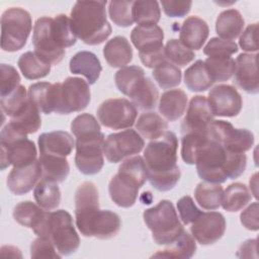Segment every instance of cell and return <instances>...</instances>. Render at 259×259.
Returning <instances> with one entry per match:
<instances>
[{"instance_id": "cell-5", "label": "cell", "mask_w": 259, "mask_h": 259, "mask_svg": "<svg viewBox=\"0 0 259 259\" xmlns=\"http://www.w3.org/2000/svg\"><path fill=\"white\" fill-rule=\"evenodd\" d=\"M143 218L152 232L154 242L158 245L172 244L184 231L172 202L167 199L145 209Z\"/></svg>"}, {"instance_id": "cell-36", "label": "cell", "mask_w": 259, "mask_h": 259, "mask_svg": "<svg viewBox=\"0 0 259 259\" xmlns=\"http://www.w3.org/2000/svg\"><path fill=\"white\" fill-rule=\"evenodd\" d=\"M224 189L220 183L200 182L194 190L196 202L204 209L213 210L221 206Z\"/></svg>"}, {"instance_id": "cell-14", "label": "cell", "mask_w": 259, "mask_h": 259, "mask_svg": "<svg viewBox=\"0 0 259 259\" xmlns=\"http://www.w3.org/2000/svg\"><path fill=\"white\" fill-rule=\"evenodd\" d=\"M209 139L218 142L229 151L245 153L249 151L254 144V135L246 128H236L226 120H213L208 128Z\"/></svg>"}, {"instance_id": "cell-51", "label": "cell", "mask_w": 259, "mask_h": 259, "mask_svg": "<svg viewBox=\"0 0 259 259\" xmlns=\"http://www.w3.org/2000/svg\"><path fill=\"white\" fill-rule=\"evenodd\" d=\"M1 71V86H0V95L4 97L11 92H13L20 84V76L16 69L7 64L0 65Z\"/></svg>"}, {"instance_id": "cell-43", "label": "cell", "mask_w": 259, "mask_h": 259, "mask_svg": "<svg viewBox=\"0 0 259 259\" xmlns=\"http://www.w3.org/2000/svg\"><path fill=\"white\" fill-rule=\"evenodd\" d=\"M52 29L60 48L65 50L66 48H70L76 44L77 36L72 29L71 20L67 15H56L53 18Z\"/></svg>"}, {"instance_id": "cell-31", "label": "cell", "mask_w": 259, "mask_h": 259, "mask_svg": "<svg viewBox=\"0 0 259 259\" xmlns=\"http://www.w3.org/2000/svg\"><path fill=\"white\" fill-rule=\"evenodd\" d=\"M128 97L139 109L152 110L157 105L159 92L153 81L148 77H144L136 84Z\"/></svg>"}, {"instance_id": "cell-39", "label": "cell", "mask_w": 259, "mask_h": 259, "mask_svg": "<svg viewBox=\"0 0 259 259\" xmlns=\"http://www.w3.org/2000/svg\"><path fill=\"white\" fill-rule=\"evenodd\" d=\"M22 75L29 80H36L46 77L51 72V65L40 60L34 52L22 54L17 62Z\"/></svg>"}, {"instance_id": "cell-50", "label": "cell", "mask_w": 259, "mask_h": 259, "mask_svg": "<svg viewBox=\"0 0 259 259\" xmlns=\"http://www.w3.org/2000/svg\"><path fill=\"white\" fill-rule=\"evenodd\" d=\"M238 50V45L233 40L212 37L204 47L203 53L208 57H231Z\"/></svg>"}, {"instance_id": "cell-33", "label": "cell", "mask_w": 259, "mask_h": 259, "mask_svg": "<svg viewBox=\"0 0 259 259\" xmlns=\"http://www.w3.org/2000/svg\"><path fill=\"white\" fill-rule=\"evenodd\" d=\"M184 83L193 92H202L212 86L213 81L209 76L204 61L197 60L185 70Z\"/></svg>"}, {"instance_id": "cell-10", "label": "cell", "mask_w": 259, "mask_h": 259, "mask_svg": "<svg viewBox=\"0 0 259 259\" xmlns=\"http://www.w3.org/2000/svg\"><path fill=\"white\" fill-rule=\"evenodd\" d=\"M164 31L157 24L137 25L131 33V40L139 51V57L147 68H155L164 61Z\"/></svg>"}, {"instance_id": "cell-41", "label": "cell", "mask_w": 259, "mask_h": 259, "mask_svg": "<svg viewBox=\"0 0 259 259\" xmlns=\"http://www.w3.org/2000/svg\"><path fill=\"white\" fill-rule=\"evenodd\" d=\"M28 97L42 113L53 112V84L49 82H37L29 86Z\"/></svg>"}, {"instance_id": "cell-49", "label": "cell", "mask_w": 259, "mask_h": 259, "mask_svg": "<svg viewBox=\"0 0 259 259\" xmlns=\"http://www.w3.org/2000/svg\"><path fill=\"white\" fill-rule=\"evenodd\" d=\"M133 3L134 1L109 2L108 13L114 24L121 27H127L135 22L133 17Z\"/></svg>"}, {"instance_id": "cell-27", "label": "cell", "mask_w": 259, "mask_h": 259, "mask_svg": "<svg viewBox=\"0 0 259 259\" xmlns=\"http://www.w3.org/2000/svg\"><path fill=\"white\" fill-rule=\"evenodd\" d=\"M103 56L112 68H122L133 60V49L124 36H114L103 48Z\"/></svg>"}, {"instance_id": "cell-56", "label": "cell", "mask_w": 259, "mask_h": 259, "mask_svg": "<svg viewBox=\"0 0 259 259\" xmlns=\"http://www.w3.org/2000/svg\"><path fill=\"white\" fill-rule=\"evenodd\" d=\"M241 224L250 231H258V202L255 201L251 203L245 210L240 214Z\"/></svg>"}, {"instance_id": "cell-34", "label": "cell", "mask_w": 259, "mask_h": 259, "mask_svg": "<svg viewBox=\"0 0 259 259\" xmlns=\"http://www.w3.org/2000/svg\"><path fill=\"white\" fill-rule=\"evenodd\" d=\"M38 161L42 171L41 179L59 183L66 180L68 177L70 166L66 158L39 155Z\"/></svg>"}, {"instance_id": "cell-4", "label": "cell", "mask_w": 259, "mask_h": 259, "mask_svg": "<svg viewBox=\"0 0 259 259\" xmlns=\"http://www.w3.org/2000/svg\"><path fill=\"white\" fill-rule=\"evenodd\" d=\"M147 179L148 173L143 157L138 155L124 160L108 184L111 200L120 207L133 206L138 198L139 189Z\"/></svg>"}, {"instance_id": "cell-57", "label": "cell", "mask_w": 259, "mask_h": 259, "mask_svg": "<svg viewBox=\"0 0 259 259\" xmlns=\"http://www.w3.org/2000/svg\"><path fill=\"white\" fill-rule=\"evenodd\" d=\"M256 242L257 240H248L244 242L240 247L237 255L240 257H247L249 251H256Z\"/></svg>"}, {"instance_id": "cell-46", "label": "cell", "mask_w": 259, "mask_h": 259, "mask_svg": "<svg viewBox=\"0 0 259 259\" xmlns=\"http://www.w3.org/2000/svg\"><path fill=\"white\" fill-rule=\"evenodd\" d=\"M152 74L155 81L162 89H169L178 86L182 77L180 69L167 61H164L155 67Z\"/></svg>"}, {"instance_id": "cell-19", "label": "cell", "mask_w": 259, "mask_h": 259, "mask_svg": "<svg viewBox=\"0 0 259 259\" xmlns=\"http://www.w3.org/2000/svg\"><path fill=\"white\" fill-rule=\"evenodd\" d=\"M213 120L207 98L196 95L189 102L186 115L181 123V133L182 135L186 133H207V128Z\"/></svg>"}, {"instance_id": "cell-29", "label": "cell", "mask_w": 259, "mask_h": 259, "mask_svg": "<svg viewBox=\"0 0 259 259\" xmlns=\"http://www.w3.org/2000/svg\"><path fill=\"white\" fill-rule=\"evenodd\" d=\"M244 25V18L237 9H227L219 14L215 31L221 38L232 40L242 33Z\"/></svg>"}, {"instance_id": "cell-8", "label": "cell", "mask_w": 259, "mask_h": 259, "mask_svg": "<svg viewBox=\"0 0 259 259\" xmlns=\"http://www.w3.org/2000/svg\"><path fill=\"white\" fill-rule=\"evenodd\" d=\"M39 237L51 240L62 256L75 253L80 245V238L75 230L72 215L64 209L49 211L45 229Z\"/></svg>"}, {"instance_id": "cell-22", "label": "cell", "mask_w": 259, "mask_h": 259, "mask_svg": "<svg viewBox=\"0 0 259 259\" xmlns=\"http://www.w3.org/2000/svg\"><path fill=\"white\" fill-rule=\"evenodd\" d=\"M37 143L39 155L42 156L66 158L72 153L75 147L73 137L64 131L44 133L38 137Z\"/></svg>"}, {"instance_id": "cell-52", "label": "cell", "mask_w": 259, "mask_h": 259, "mask_svg": "<svg viewBox=\"0 0 259 259\" xmlns=\"http://www.w3.org/2000/svg\"><path fill=\"white\" fill-rule=\"evenodd\" d=\"M31 258H58L62 257L57 253V249L51 240L45 237H38L30 245Z\"/></svg>"}, {"instance_id": "cell-16", "label": "cell", "mask_w": 259, "mask_h": 259, "mask_svg": "<svg viewBox=\"0 0 259 259\" xmlns=\"http://www.w3.org/2000/svg\"><path fill=\"white\" fill-rule=\"evenodd\" d=\"M208 105L213 116L234 117L242 109L243 100L238 90L226 84L214 86L208 92Z\"/></svg>"}, {"instance_id": "cell-2", "label": "cell", "mask_w": 259, "mask_h": 259, "mask_svg": "<svg viewBox=\"0 0 259 259\" xmlns=\"http://www.w3.org/2000/svg\"><path fill=\"white\" fill-rule=\"evenodd\" d=\"M195 165L201 179L211 183H223L244 173L247 157L244 153L229 151L208 138L197 152Z\"/></svg>"}, {"instance_id": "cell-11", "label": "cell", "mask_w": 259, "mask_h": 259, "mask_svg": "<svg viewBox=\"0 0 259 259\" xmlns=\"http://www.w3.org/2000/svg\"><path fill=\"white\" fill-rule=\"evenodd\" d=\"M104 135L101 131H93L76 136L75 164L85 175L97 174L103 167Z\"/></svg>"}, {"instance_id": "cell-47", "label": "cell", "mask_w": 259, "mask_h": 259, "mask_svg": "<svg viewBox=\"0 0 259 259\" xmlns=\"http://www.w3.org/2000/svg\"><path fill=\"white\" fill-rule=\"evenodd\" d=\"M28 102V93L25 90V87L19 85L13 92L10 94L1 97L0 105L2 111L10 116V118L17 113H19Z\"/></svg>"}, {"instance_id": "cell-40", "label": "cell", "mask_w": 259, "mask_h": 259, "mask_svg": "<svg viewBox=\"0 0 259 259\" xmlns=\"http://www.w3.org/2000/svg\"><path fill=\"white\" fill-rule=\"evenodd\" d=\"M204 64L213 83L227 81L235 73L236 64L231 57H208Z\"/></svg>"}, {"instance_id": "cell-21", "label": "cell", "mask_w": 259, "mask_h": 259, "mask_svg": "<svg viewBox=\"0 0 259 259\" xmlns=\"http://www.w3.org/2000/svg\"><path fill=\"white\" fill-rule=\"evenodd\" d=\"M257 54H240L236 61L234 82L250 94L259 92Z\"/></svg>"}, {"instance_id": "cell-25", "label": "cell", "mask_w": 259, "mask_h": 259, "mask_svg": "<svg viewBox=\"0 0 259 259\" xmlns=\"http://www.w3.org/2000/svg\"><path fill=\"white\" fill-rule=\"evenodd\" d=\"M208 34L209 28L203 19L197 16H189L180 27L179 40L189 50L197 51L202 48Z\"/></svg>"}, {"instance_id": "cell-48", "label": "cell", "mask_w": 259, "mask_h": 259, "mask_svg": "<svg viewBox=\"0 0 259 259\" xmlns=\"http://www.w3.org/2000/svg\"><path fill=\"white\" fill-rule=\"evenodd\" d=\"M165 57L171 64L184 67L195 58L194 52L183 46L179 39H169L165 46Z\"/></svg>"}, {"instance_id": "cell-23", "label": "cell", "mask_w": 259, "mask_h": 259, "mask_svg": "<svg viewBox=\"0 0 259 259\" xmlns=\"http://www.w3.org/2000/svg\"><path fill=\"white\" fill-rule=\"evenodd\" d=\"M121 227L117 213L108 209H99L82 232L85 237H95L101 240L114 237Z\"/></svg>"}, {"instance_id": "cell-9", "label": "cell", "mask_w": 259, "mask_h": 259, "mask_svg": "<svg viewBox=\"0 0 259 259\" xmlns=\"http://www.w3.org/2000/svg\"><path fill=\"white\" fill-rule=\"evenodd\" d=\"M32 29L28 11L20 7H10L1 16V49L5 52L21 50Z\"/></svg>"}, {"instance_id": "cell-20", "label": "cell", "mask_w": 259, "mask_h": 259, "mask_svg": "<svg viewBox=\"0 0 259 259\" xmlns=\"http://www.w3.org/2000/svg\"><path fill=\"white\" fill-rule=\"evenodd\" d=\"M42 177V171L38 160L30 165L13 167L7 176V187L15 195L29 192Z\"/></svg>"}, {"instance_id": "cell-15", "label": "cell", "mask_w": 259, "mask_h": 259, "mask_svg": "<svg viewBox=\"0 0 259 259\" xmlns=\"http://www.w3.org/2000/svg\"><path fill=\"white\" fill-rule=\"evenodd\" d=\"M145 146L142 136L135 130L110 134L103 144V155L110 163H118L126 157L139 154Z\"/></svg>"}, {"instance_id": "cell-13", "label": "cell", "mask_w": 259, "mask_h": 259, "mask_svg": "<svg viewBox=\"0 0 259 259\" xmlns=\"http://www.w3.org/2000/svg\"><path fill=\"white\" fill-rule=\"evenodd\" d=\"M53 18L49 16H42L37 18L32 33V45L34 48V54L44 62L52 65L59 64L64 56L65 50L58 45L53 29Z\"/></svg>"}, {"instance_id": "cell-54", "label": "cell", "mask_w": 259, "mask_h": 259, "mask_svg": "<svg viewBox=\"0 0 259 259\" xmlns=\"http://www.w3.org/2000/svg\"><path fill=\"white\" fill-rule=\"evenodd\" d=\"M257 23L249 24L246 29L242 32L240 36L239 45L245 52L256 53L258 51V42H257Z\"/></svg>"}, {"instance_id": "cell-28", "label": "cell", "mask_w": 259, "mask_h": 259, "mask_svg": "<svg viewBox=\"0 0 259 259\" xmlns=\"http://www.w3.org/2000/svg\"><path fill=\"white\" fill-rule=\"evenodd\" d=\"M186 106V93L181 89H171L162 94L158 108L168 121H175L183 115Z\"/></svg>"}, {"instance_id": "cell-24", "label": "cell", "mask_w": 259, "mask_h": 259, "mask_svg": "<svg viewBox=\"0 0 259 259\" xmlns=\"http://www.w3.org/2000/svg\"><path fill=\"white\" fill-rule=\"evenodd\" d=\"M50 210H45L32 201H21L13 209V219L21 226L30 228L38 237L41 235Z\"/></svg>"}, {"instance_id": "cell-32", "label": "cell", "mask_w": 259, "mask_h": 259, "mask_svg": "<svg viewBox=\"0 0 259 259\" xmlns=\"http://www.w3.org/2000/svg\"><path fill=\"white\" fill-rule=\"evenodd\" d=\"M251 194L245 184L240 182L232 183L224 190L221 205L227 211L236 212L250 202L252 199Z\"/></svg>"}, {"instance_id": "cell-38", "label": "cell", "mask_w": 259, "mask_h": 259, "mask_svg": "<svg viewBox=\"0 0 259 259\" xmlns=\"http://www.w3.org/2000/svg\"><path fill=\"white\" fill-rule=\"evenodd\" d=\"M33 196L36 203L47 210L56 209L61 202V191L56 182L40 179L35 185Z\"/></svg>"}, {"instance_id": "cell-7", "label": "cell", "mask_w": 259, "mask_h": 259, "mask_svg": "<svg viewBox=\"0 0 259 259\" xmlns=\"http://www.w3.org/2000/svg\"><path fill=\"white\" fill-rule=\"evenodd\" d=\"M88 82L78 77H68L53 84V112L69 114L85 109L90 102Z\"/></svg>"}, {"instance_id": "cell-6", "label": "cell", "mask_w": 259, "mask_h": 259, "mask_svg": "<svg viewBox=\"0 0 259 259\" xmlns=\"http://www.w3.org/2000/svg\"><path fill=\"white\" fill-rule=\"evenodd\" d=\"M0 147L1 170L6 169L10 165H13V167L27 166L37 160L34 143L27 139L26 135L16 132L9 123L1 130Z\"/></svg>"}, {"instance_id": "cell-53", "label": "cell", "mask_w": 259, "mask_h": 259, "mask_svg": "<svg viewBox=\"0 0 259 259\" xmlns=\"http://www.w3.org/2000/svg\"><path fill=\"white\" fill-rule=\"evenodd\" d=\"M177 209L184 225L191 224L202 211L195 205L193 199L186 195L177 201Z\"/></svg>"}, {"instance_id": "cell-42", "label": "cell", "mask_w": 259, "mask_h": 259, "mask_svg": "<svg viewBox=\"0 0 259 259\" xmlns=\"http://www.w3.org/2000/svg\"><path fill=\"white\" fill-rule=\"evenodd\" d=\"M160 16L161 8L157 1H134L133 17L138 25L157 24Z\"/></svg>"}, {"instance_id": "cell-12", "label": "cell", "mask_w": 259, "mask_h": 259, "mask_svg": "<svg viewBox=\"0 0 259 259\" xmlns=\"http://www.w3.org/2000/svg\"><path fill=\"white\" fill-rule=\"evenodd\" d=\"M137 116V107L125 98L107 99L97 109L99 122L112 130H124L133 126Z\"/></svg>"}, {"instance_id": "cell-35", "label": "cell", "mask_w": 259, "mask_h": 259, "mask_svg": "<svg viewBox=\"0 0 259 259\" xmlns=\"http://www.w3.org/2000/svg\"><path fill=\"white\" fill-rule=\"evenodd\" d=\"M168 128V123L158 113L149 111L142 113L136 120V130L138 133L148 139L156 140L164 135Z\"/></svg>"}, {"instance_id": "cell-3", "label": "cell", "mask_w": 259, "mask_h": 259, "mask_svg": "<svg viewBox=\"0 0 259 259\" xmlns=\"http://www.w3.org/2000/svg\"><path fill=\"white\" fill-rule=\"evenodd\" d=\"M105 5L106 1H77L74 4L70 13L71 26L84 44L100 45L111 34Z\"/></svg>"}, {"instance_id": "cell-26", "label": "cell", "mask_w": 259, "mask_h": 259, "mask_svg": "<svg viewBox=\"0 0 259 259\" xmlns=\"http://www.w3.org/2000/svg\"><path fill=\"white\" fill-rule=\"evenodd\" d=\"M70 71L73 74L83 75L87 79L88 84H94L100 76L102 67L95 54L81 51L71 58Z\"/></svg>"}, {"instance_id": "cell-18", "label": "cell", "mask_w": 259, "mask_h": 259, "mask_svg": "<svg viewBox=\"0 0 259 259\" xmlns=\"http://www.w3.org/2000/svg\"><path fill=\"white\" fill-rule=\"evenodd\" d=\"M99 210L98 190L94 183L85 181L80 184L75 192V218L76 226L80 233Z\"/></svg>"}, {"instance_id": "cell-17", "label": "cell", "mask_w": 259, "mask_h": 259, "mask_svg": "<svg viewBox=\"0 0 259 259\" xmlns=\"http://www.w3.org/2000/svg\"><path fill=\"white\" fill-rule=\"evenodd\" d=\"M225 217L218 211L201 212L190 227L191 236L201 245H211L219 241L226 231Z\"/></svg>"}, {"instance_id": "cell-44", "label": "cell", "mask_w": 259, "mask_h": 259, "mask_svg": "<svg viewBox=\"0 0 259 259\" xmlns=\"http://www.w3.org/2000/svg\"><path fill=\"white\" fill-rule=\"evenodd\" d=\"M145 77L144 70L139 66L120 68L114 75L115 85L122 94L128 96L136 84Z\"/></svg>"}, {"instance_id": "cell-45", "label": "cell", "mask_w": 259, "mask_h": 259, "mask_svg": "<svg viewBox=\"0 0 259 259\" xmlns=\"http://www.w3.org/2000/svg\"><path fill=\"white\" fill-rule=\"evenodd\" d=\"M207 139V133H186L182 135L181 157L184 163L188 165L195 164L197 152Z\"/></svg>"}, {"instance_id": "cell-1", "label": "cell", "mask_w": 259, "mask_h": 259, "mask_svg": "<svg viewBox=\"0 0 259 259\" xmlns=\"http://www.w3.org/2000/svg\"><path fill=\"white\" fill-rule=\"evenodd\" d=\"M177 137L170 131L147 145L143 159L148 179L155 189L168 191L179 181L181 172L177 165Z\"/></svg>"}, {"instance_id": "cell-30", "label": "cell", "mask_w": 259, "mask_h": 259, "mask_svg": "<svg viewBox=\"0 0 259 259\" xmlns=\"http://www.w3.org/2000/svg\"><path fill=\"white\" fill-rule=\"evenodd\" d=\"M38 108L29 99L26 106L16 115L10 118L8 122L11 127L22 135H28L36 133L41 125V117Z\"/></svg>"}, {"instance_id": "cell-55", "label": "cell", "mask_w": 259, "mask_h": 259, "mask_svg": "<svg viewBox=\"0 0 259 259\" xmlns=\"http://www.w3.org/2000/svg\"><path fill=\"white\" fill-rule=\"evenodd\" d=\"M165 14L169 17H183L191 8V1H161Z\"/></svg>"}, {"instance_id": "cell-37", "label": "cell", "mask_w": 259, "mask_h": 259, "mask_svg": "<svg viewBox=\"0 0 259 259\" xmlns=\"http://www.w3.org/2000/svg\"><path fill=\"white\" fill-rule=\"evenodd\" d=\"M196 251V244L194 238L186 231H183L179 237L163 251L154 254V257L166 258H182L188 259L193 256Z\"/></svg>"}]
</instances>
